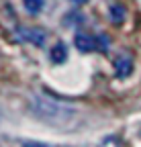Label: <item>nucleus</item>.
Segmentation results:
<instances>
[{
	"label": "nucleus",
	"instance_id": "obj_8",
	"mask_svg": "<svg viewBox=\"0 0 141 147\" xmlns=\"http://www.w3.org/2000/svg\"><path fill=\"white\" fill-rule=\"evenodd\" d=\"M96 43H98V49H100V51H107V49L111 47V41H109V37H107V35L96 37Z\"/></svg>",
	"mask_w": 141,
	"mask_h": 147
},
{
	"label": "nucleus",
	"instance_id": "obj_7",
	"mask_svg": "<svg viewBox=\"0 0 141 147\" xmlns=\"http://www.w3.org/2000/svg\"><path fill=\"white\" fill-rule=\"evenodd\" d=\"M23 4L31 14H37L43 10V0H23Z\"/></svg>",
	"mask_w": 141,
	"mask_h": 147
},
{
	"label": "nucleus",
	"instance_id": "obj_5",
	"mask_svg": "<svg viewBox=\"0 0 141 147\" xmlns=\"http://www.w3.org/2000/svg\"><path fill=\"white\" fill-rule=\"evenodd\" d=\"M65 55H67L65 45L63 43H57L53 49H51V61H53V63H63L65 61Z\"/></svg>",
	"mask_w": 141,
	"mask_h": 147
},
{
	"label": "nucleus",
	"instance_id": "obj_6",
	"mask_svg": "<svg viewBox=\"0 0 141 147\" xmlns=\"http://www.w3.org/2000/svg\"><path fill=\"white\" fill-rule=\"evenodd\" d=\"M123 18H125V6L123 4H113L111 6V21L115 25H121Z\"/></svg>",
	"mask_w": 141,
	"mask_h": 147
},
{
	"label": "nucleus",
	"instance_id": "obj_4",
	"mask_svg": "<svg viewBox=\"0 0 141 147\" xmlns=\"http://www.w3.org/2000/svg\"><path fill=\"white\" fill-rule=\"evenodd\" d=\"M74 43H76V47H78L80 51H92V49H98L96 39H94V37H90V35H78L76 39H74Z\"/></svg>",
	"mask_w": 141,
	"mask_h": 147
},
{
	"label": "nucleus",
	"instance_id": "obj_2",
	"mask_svg": "<svg viewBox=\"0 0 141 147\" xmlns=\"http://www.w3.org/2000/svg\"><path fill=\"white\" fill-rule=\"evenodd\" d=\"M16 37L21 41H27L35 47H43L45 45V33L41 29H31V27H19L16 29Z\"/></svg>",
	"mask_w": 141,
	"mask_h": 147
},
{
	"label": "nucleus",
	"instance_id": "obj_1",
	"mask_svg": "<svg viewBox=\"0 0 141 147\" xmlns=\"http://www.w3.org/2000/svg\"><path fill=\"white\" fill-rule=\"evenodd\" d=\"M31 110L35 113V117H39L41 121L51 123V125H61V123H67L76 117V108L51 98L47 94H33L31 96Z\"/></svg>",
	"mask_w": 141,
	"mask_h": 147
},
{
	"label": "nucleus",
	"instance_id": "obj_9",
	"mask_svg": "<svg viewBox=\"0 0 141 147\" xmlns=\"http://www.w3.org/2000/svg\"><path fill=\"white\" fill-rule=\"evenodd\" d=\"M69 2H74V4H84L86 0H69Z\"/></svg>",
	"mask_w": 141,
	"mask_h": 147
},
{
	"label": "nucleus",
	"instance_id": "obj_3",
	"mask_svg": "<svg viewBox=\"0 0 141 147\" xmlns=\"http://www.w3.org/2000/svg\"><path fill=\"white\" fill-rule=\"evenodd\" d=\"M133 69V61L131 57H127V55H123V57H119L115 61V71H117V78H127L129 74Z\"/></svg>",
	"mask_w": 141,
	"mask_h": 147
}]
</instances>
